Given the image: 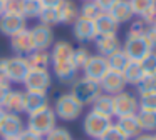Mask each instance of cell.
I'll list each match as a JSON object with an SVG mask.
<instances>
[{"mask_svg": "<svg viewBox=\"0 0 156 140\" xmlns=\"http://www.w3.org/2000/svg\"><path fill=\"white\" fill-rule=\"evenodd\" d=\"M114 125L118 127L119 130H121L122 133H124L126 137H128L129 140H133L134 137H138L139 133H143L141 130V125H139L138 122V117L134 115H124V117H118L114 122Z\"/></svg>", "mask_w": 156, "mask_h": 140, "instance_id": "obj_19", "label": "cell"}, {"mask_svg": "<svg viewBox=\"0 0 156 140\" xmlns=\"http://www.w3.org/2000/svg\"><path fill=\"white\" fill-rule=\"evenodd\" d=\"M55 127H57V117H55L54 110L51 107H45L39 112L30 113L27 118V123H25V128L32 130L34 133H37L41 137H45Z\"/></svg>", "mask_w": 156, "mask_h": 140, "instance_id": "obj_3", "label": "cell"}, {"mask_svg": "<svg viewBox=\"0 0 156 140\" xmlns=\"http://www.w3.org/2000/svg\"><path fill=\"white\" fill-rule=\"evenodd\" d=\"M146 28H148V25H146L141 18H138V20H134V22H133L129 32H131V33H144Z\"/></svg>", "mask_w": 156, "mask_h": 140, "instance_id": "obj_42", "label": "cell"}, {"mask_svg": "<svg viewBox=\"0 0 156 140\" xmlns=\"http://www.w3.org/2000/svg\"><path fill=\"white\" fill-rule=\"evenodd\" d=\"M17 140H44V137L37 135V133H34L32 130H29V128H24L20 133H19Z\"/></svg>", "mask_w": 156, "mask_h": 140, "instance_id": "obj_41", "label": "cell"}, {"mask_svg": "<svg viewBox=\"0 0 156 140\" xmlns=\"http://www.w3.org/2000/svg\"><path fill=\"white\" fill-rule=\"evenodd\" d=\"M138 103H139V110L156 112V90H154V92H148V93L139 95Z\"/></svg>", "mask_w": 156, "mask_h": 140, "instance_id": "obj_33", "label": "cell"}, {"mask_svg": "<svg viewBox=\"0 0 156 140\" xmlns=\"http://www.w3.org/2000/svg\"><path fill=\"white\" fill-rule=\"evenodd\" d=\"M39 22L44 23V25H57L59 23V13H57V8L54 7H42V12L39 15Z\"/></svg>", "mask_w": 156, "mask_h": 140, "instance_id": "obj_31", "label": "cell"}, {"mask_svg": "<svg viewBox=\"0 0 156 140\" xmlns=\"http://www.w3.org/2000/svg\"><path fill=\"white\" fill-rule=\"evenodd\" d=\"M141 65H143V70H144V75L146 73H156V50H151L141 60Z\"/></svg>", "mask_w": 156, "mask_h": 140, "instance_id": "obj_36", "label": "cell"}, {"mask_svg": "<svg viewBox=\"0 0 156 140\" xmlns=\"http://www.w3.org/2000/svg\"><path fill=\"white\" fill-rule=\"evenodd\" d=\"M99 140H129V138L118 128V127L114 125V122H112V125L109 127L104 133H102V137Z\"/></svg>", "mask_w": 156, "mask_h": 140, "instance_id": "obj_37", "label": "cell"}, {"mask_svg": "<svg viewBox=\"0 0 156 140\" xmlns=\"http://www.w3.org/2000/svg\"><path fill=\"white\" fill-rule=\"evenodd\" d=\"M82 2H84V0H82Z\"/></svg>", "mask_w": 156, "mask_h": 140, "instance_id": "obj_55", "label": "cell"}, {"mask_svg": "<svg viewBox=\"0 0 156 140\" xmlns=\"http://www.w3.org/2000/svg\"><path fill=\"white\" fill-rule=\"evenodd\" d=\"M0 85H10V82L7 80V77H5V73L0 70Z\"/></svg>", "mask_w": 156, "mask_h": 140, "instance_id": "obj_47", "label": "cell"}, {"mask_svg": "<svg viewBox=\"0 0 156 140\" xmlns=\"http://www.w3.org/2000/svg\"><path fill=\"white\" fill-rule=\"evenodd\" d=\"M4 140H17V138H4Z\"/></svg>", "mask_w": 156, "mask_h": 140, "instance_id": "obj_51", "label": "cell"}, {"mask_svg": "<svg viewBox=\"0 0 156 140\" xmlns=\"http://www.w3.org/2000/svg\"><path fill=\"white\" fill-rule=\"evenodd\" d=\"M114 102V117H124V115H134L139 110V103L133 93L129 92H119L118 95H112Z\"/></svg>", "mask_w": 156, "mask_h": 140, "instance_id": "obj_8", "label": "cell"}, {"mask_svg": "<svg viewBox=\"0 0 156 140\" xmlns=\"http://www.w3.org/2000/svg\"><path fill=\"white\" fill-rule=\"evenodd\" d=\"M49 107L47 92H34V90H24V113L30 115L34 112Z\"/></svg>", "mask_w": 156, "mask_h": 140, "instance_id": "obj_15", "label": "cell"}, {"mask_svg": "<svg viewBox=\"0 0 156 140\" xmlns=\"http://www.w3.org/2000/svg\"><path fill=\"white\" fill-rule=\"evenodd\" d=\"M71 93L82 103V105H91L96 98L102 93L99 82L86 77H77L71 83Z\"/></svg>", "mask_w": 156, "mask_h": 140, "instance_id": "obj_4", "label": "cell"}, {"mask_svg": "<svg viewBox=\"0 0 156 140\" xmlns=\"http://www.w3.org/2000/svg\"><path fill=\"white\" fill-rule=\"evenodd\" d=\"M5 2H9V0H5Z\"/></svg>", "mask_w": 156, "mask_h": 140, "instance_id": "obj_54", "label": "cell"}, {"mask_svg": "<svg viewBox=\"0 0 156 140\" xmlns=\"http://www.w3.org/2000/svg\"><path fill=\"white\" fill-rule=\"evenodd\" d=\"M42 12V5L39 0H22V15L25 20L29 18H39Z\"/></svg>", "mask_w": 156, "mask_h": 140, "instance_id": "obj_29", "label": "cell"}, {"mask_svg": "<svg viewBox=\"0 0 156 140\" xmlns=\"http://www.w3.org/2000/svg\"><path fill=\"white\" fill-rule=\"evenodd\" d=\"M99 85H101L102 93H108V95H118L119 92H124L126 80H124V77H122L121 72L108 70V73L101 78Z\"/></svg>", "mask_w": 156, "mask_h": 140, "instance_id": "obj_13", "label": "cell"}, {"mask_svg": "<svg viewBox=\"0 0 156 140\" xmlns=\"http://www.w3.org/2000/svg\"><path fill=\"white\" fill-rule=\"evenodd\" d=\"M29 68H30V65H29L27 57L14 55L0 58V70L5 73V77L10 83H24Z\"/></svg>", "mask_w": 156, "mask_h": 140, "instance_id": "obj_2", "label": "cell"}, {"mask_svg": "<svg viewBox=\"0 0 156 140\" xmlns=\"http://www.w3.org/2000/svg\"><path fill=\"white\" fill-rule=\"evenodd\" d=\"M94 27H96L98 35H116L119 28V23L108 12H101L94 18Z\"/></svg>", "mask_w": 156, "mask_h": 140, "instance_id": "obj_20", "label": "cell"}, {"mask_svg": "<svg viewBox=\"0 0 156 140\" xmlns=\"http://www.w3.org/2000/svg\"><path fill=\"white\" fill-rule=\"evenodd\" d=\"M89 57H91V52H89L86 47H79V48H74V57H72V60H74L76 67L81 70L82 67L86 65V62L89 60Z\"/></svg>", "mask_w": 156, "mask_h": 140, "instance_id": "obj_35", "label": "cell"}, {"mask_svg": "<svg viewBox=\"0 0 156 140\" xmlns=\"http://www.w3.org/2000/svg\"><path fill=\"white\" fill-rule=\"evenodd\" d=\"M82 77L86 78H91V80H96V82H101V78L108 73L109 67H108V60L106 57H101V55H91L89 60L86 62V65L82 67Z\"/></svg>", "mask_w": 156, "mask_h": 140, "instance_id": "obj_10", "label": "cell"}, {"mask_svg": "<svg viewBox=\"0 0 156 140\" xmlns=\"http://www.w3.org/2000/svg\"><path fill=\"white\" fill-rule=\"evenodd\" d=\"M94 45L98 50V55L101 57H109L114 52L121 50V40L118 35H98L94 38Z\"/></svg>", "mask_w": 156, "mask_h": 140, "instance_id": "obj_17", "label": "cell"}, {"mask_svg": "<svg viewBox=\"0 0 156 140\" xmlns=\"http://www.w3.org/2000/svg\"><path fill=\"white\" fill-rule=\"evenodd\" d=\"M121 73L126 80V85H138L141 82V78L144 77V70H143L141 62H136V60H129Z\"/></svg>", "mask_w": 156, "mask_h": 140, "instance_id": "obj_24", "label": "cell"}, {"mask_svg": "<svg viewBox=\"0 0 156 140\" xmlns=\"http://www.w3.org/2000/svg\"><path fill=\"white\" fill-rule=\"evenodd\" d=\"M27 60L32 68H49L51 67V52L49 50L34 48L27 55Z\"/></svg>", "mask_w": 156, "mask_h": 140, "instance_id": "obj_26", "label": "cell"}, {"mask_svg": "<svg viewBox=\"0 0 156 140\" xmlns=\"http://www.w3.org/2000/svg\"><path fill=\"white\" fill-rule=\"evenodd\" d=\"M106 60H108L109 70H116V72H122V68H124V67L128 65V62H129L128 55L122 52V48L118 50V52H114L112 55L106 57Z\"/></svg>", "mask_w": 156, "mask_h": 140, "instance_id": "obj_28", "label": "cell"}, {"mask_svg": "<svg viewBox=\"0 0 156 140\" xmlns=\"http://www.w3.org/2000/svg\"><path fill=\"white\" fill-rule=\"evenodd\" d=\"M129 5H131V10L136 17H141V13L148 8L149 5H153V0H128Z\"/></svg>", "mask_w": 156, "mask_h": 140, "instance_id": "obj_38", "label": "cell"}, {"mask_svg": "<svg viewBox=\"0 0 156 140\" xmlns=\"http://www.w3.org/2000/svg\"><path fill=\"white\" fill-rule=\"evenodd\" d=\"M138 122L141 125V130L146 133L156 132V112H149V110H138L136 113Z\"/></svg>", "mask_w": 156, "mask_h": 140, "instance_id": "obj_27", "label": "cell"}, {"mask_svg": "<svg viewBox=\"0 0 156 140\" xmlns=\"http://www.w3.org/2000/svg\"><path fill=\"white\" fill-rule=\"evenodd\" d=\"M94 2L98 3V7H99L101 12H109V8H111L118 0H94Z\"/></svg>", "mask_w": 156, "mask_h": 140, "instance_id": "obj_43", "label": "cell"}, {"mask_svg": "<svg viewBox=\"0 0 156 140\" xmlns=\"http://www.w3.org/2000/svg\"><path fill=\"white\" fill-rule=\"evenodd\" d=\"M112 125V118L109 117H104V115H99L96 112H87L82 120V130L84 133L92 140H99L102 137V133Z\"/></svg>", "mask_w": 156, "mask_h": 140, "instance_id": "obj_6", "label": "cell"}, {"mask_svg": "<svg viewBox=\"0 0 156 140\" xmlns=\"http://www.w3.org/2000/svg\"><path fill=\"white\" fill-rule=\"evenodd\" d=\"M57 8L59 13V23H66V25H72L74 20L79 17V7L76 5L72 0H64Z\"/></svg>", "mask_w": 156, "mask_h": 140, "instance_id": "obj_22", "label": "cell"}, {"mask_svg": "<svg viewBox=\"0 0 156 140\" xmlns=\"http://www.w3.org/2000/svg\"><path fill=\"white\" fill-rule=\"evenodd\" d=\"M5 13V0H0V17Z\"/></svg>", "mask_w": 156, "mask_h": 140, "instance_id": "obj_48", "label": "cell"}, {"mask_svg": "<svg viewBox=\"0 0 156 140\" xmlns=\"http://www.w3.org/2000/svg\"><path fill=\"white\" fill-rule=\"evenodd\" d=\"M39 2H41L42 7H54L55 8V7H59L64 0H39Z\"/></svg>", "mask_w": 156, "mask_h": 140, "instance_id": "obj_45", "label": "cell"}, {"mask_svg": "<svg viewBox=\"0 0 156 140\" xmlns=\"http://www.w3.org/2000/svg\"><path fill=\"white\" fill-rule=\"evenodd\" d=\"M24 28H27V20L20 15H14V13H7L0 17V33L10 38L12 35L22 32Z\"/></svg>", "mask_w": 156, "mask_h": 140, "instance_id": "obj_14", "label": "cell"}, {"mask_svg": "<svg viewBox=\"0 0 156 140\" xmlns=\"http://www.w3.org/2000/svg\"><path fill=\"white\" fill-rule=\"evenodd\" d=\"M10 47H12V50H14L15 55L27 57L29 53L34 50V42H32L30 30H29V28H24L22 32L12 35V37H10Z\"/></svg>", "mask_w": 156, "mask_h": 140, "instance_id": "obj_16", "label": "cell"}, {"mask_svg": "<svg viewBox=\"0 0 156 140\" xmlns=\"http://www.w3.org/2000/svg\"><path fill=\"white\" fill-rule=\"evenodd\" d=\"M153 140H156V133H153Z\"/></svg>", "mask_w": 156, "mask_h": 140, "instance_id": "obj_50", "label": "cell"}, {"mask_svg": "<svg viewBox=\"0 0 156 140\" xmlns=\"http://www.w3.org/2000/svg\"><path fill=\"white\" fill-rule=\"evenodd\" d=\"M139 18H141L148 27H149V25H154V20H156V3L149 5L148 8H146L144 12L141 13V17H139Z\"/></svg>", "mask_w": 156, "mask_h": 140, "instance_id": "obj_39", "label": "cell"}, {"mask_svg": "<svg viewBox=\"0 0 156 140\" xmlns=\"http://www.w3.org/2000/svg\"><path fill=\"white\" fill-rule=\"evenodd\" d=\"M44 140H74V138H72L71 132L67 128H64V127H55L54 130H51L44 137Z\"/></svg>", "mask_w": 156, "mask_h": 140, "instance_id": "obj_34", "label": "cell"}, {"mask_svg": "<svg viewBox=\"0 0 156 140\" xmlns=\"http://www.w3.org/2000/svg\"><path fill=\"white\" fill-rule=\"evenodd\" d=\"M25 128V122L17 113L5 112L0 118V137L2 138H17L19 133Z\"/></svg>", "mask_w": 156, "mask_h": 140, "instance_id": "obj_9", "label": "cell"}, {"mask_svg": "<svg viewBox=\"0 0 156 140\" xmlns=\"http://www.w3.org/2000/svg\"><path fill=\"white\" fill-rule=\"evenodd\" d=\"M25 90L34 92H47L52 85V77L49 68H29V73L24 80Z\"/></svg>", "mask_w": 156, "mask_h": 140, "instance_id": "obj_7", "label": "cell"}, {"mask_svg": "<svg viewBox=\"0 0 156 140\" xmlns=\"http://www.w3.org/2000/svg\"><path fill=\"white\" fill-rule=\"evenodd\" d=\"M144 37L149 42L151 48L156 50V25H149L148 28H146V32H144Z\"/></svg>", "mask_w": 156, "mask_h": 140, "instance_id": "obj_40", "label": "cell"}, {"mask_svg": "<svg viewBox=\"0 0 156 140\" xmlns=\"http://www.w3.org/2000/svg\"><path fill=\"white\" fill-rule=\"evenodd\" d=\"M154 25H156V20H154Z\"/></svg>", "mask_w": 156, "mask_h": 140, "instance_id": "obj_53", "label": "cell"}, {"mask_svg": "<svg viewBox=\"0 0 156 140\" xmlns=\"http://www.w3.org/2000/svg\"><path fill=\"white\" fill-rule=\"evenodd\" d=\"M2 108L9 113H17V115L24 113V90H12L10 88Z\"/></svg>", "mask_w": 156, "mask_h": 140, "instance_id": "obj_21", "label": "cell"}, {"mask_svg": "<svg viewBox=\"0 0 156 140\" xmlns=\"http://www.w3.org/2000/svg\"><path fill=\"white\" fill-rule=\"evenodd\" d=\"M122 52L128 55L129 60H136V62H141L149 52H151V45L146 40L144 33H131L128 32L124 43L121 45Z\"/></svg>", "mask_w": 156, "mask_h": 140, "instance_id": "obj_5", "label": "cell"}, {"mask_svg": "<svg viewBox=\"0 0 156 140\" xmlns=\"http://www.w3.org/2000/svg\"><path fill=\"white\" fill-rule=\"evenodd\" d=\"M99 13H101V10H99L98 3H96L94 0H84V2H82V5L79 7V15L84 17V18L94 20Z\"/></svg>", "mask_w": 156, "mask_h": 140, "instance_id": "obj_30", "label": "cell"}, {"mask_svg": "<svg viewBox=\"0 0 156 140\" xmlns=\"http://www.w3.org/2000/svg\"><path fill=\"white\" fill-rule=\"evenodd\" d=\"M133 140H153V135H151V133H146V132H143V133H139L138 137H134Z\"/></svg>", "mask_w": 156, "mask_h": 140, "instance_id": "obj_46", "label": "cell"}, {"mask_svg": "<svg viewBox=\"0 0 156 140\" xmlns=\"http://www.w3.org/2000/svg\"><path fill=\"white\" fill-rule=\"evenodd\" d=\"M153 2H154V3H156V0H153Z\"/></svg>", "mask_w": 156, "mask_h": 140, "instance_id": "obj_52", "label": "cell"}, {"mask_svg": "<svg viewBox=\"0 0 156 140\" xmlns=\"http://www.w3.org/2000/svg\"><path fill=\"white\" fill-rule=\"evenodd\" d=\"M72 33H74V38L79 43L94 42V38L98 37V32H96V27H94V20L84 18V17L79 15L74 20V23H72Z\"/></svg>", "mask_w": 156, "mask_h": 140, "instance_id": "obj_11", "label": "cell"}, {"mask_svg": "<svg viewBox=\"0 0 156 140\" xmlns=\"http://www.w3.org/2000/svg\"><path fill=\"white\" fill-rule=\"evenodd\" d=\"M92 105V112L99 113V115H104L112 118L114 117V102H112V95H108V93H101L94 102L91 103Z\"/></svg>", "mask_w": 156, "mask_h": 140, "instance_id": "obj_25", "label": "cell"}, {"mask_svg": "<svg viewBox=\"0 0 156 140\" xmlns=\"http://www.w3.org/2000/svg\"><path fill=\"white\" fill-rule=\"evenodd\" d=\"M108 13H109V15H111L118 23H126V22H129V20L134 17V13H133L131 5H129L128 0H118V2H116L114 5L109 8Z\"/></svg>", "mask_w": 156, "mask_h": 140, "instance_id": "obj_23", "label": "cell"}, {"mask_svg": "<svg viewBox=\"0 0 156 140\" xmlns=\"http://www.w3.org/2000/svg\"><path fill=\"white\" fill-rule=\"evenodd\" d=\"M51 65L52 63H61V62H69L74 57V47L67 40H59L54 42V45L51 47Z\"/></svg>", "mask_w": 156, "mask_h": 140, "instance_id": "obj_18", "label": "cell"}, {"mask_svg": "<svg viewBox=\"0 0 156 140\" xmlns=\"http://www.w3.org/2000/svg\"><path fill=\"white\" fill-rule=\"evenodd\" d=\"M54 113L57 118L64 120V122H72V120L79 118L84 112V105L72 95L71 92L61 93L54 102Z\"/></svg>", "mask_w": 156, "mask_h": 140, "instance_id": "obj_1", "label": "cell"}, {"mask_svg": "<svg viewBox=\"0 0 156 140\" xmlns=\"http://www.w3.org/2000/svg\"><path fill=\"white\" fill-rule=\"evenodd\" d=\"M30 30L32 35V42H34V48H41V50H49L54 45V30L52 27L44 25V23H35Z\"/></svg>", "mask_w": 156, "mask_h": 140, "instance_id": "obj_12", "label": "cell"}, {"mask_svg": "<svg viewBox=\"0 0 156 140\" xmlns=\"http://www.w3.org/2000/svg\"><path fill=\"white\" fill-rule=\"evenodd\" d=\"M9 92H10V85H0V107L4 105Z\"/></svg>", "mask_w": 156, "mask_h": 140, "instance_id": "obj_44", "label": "cell"}, {"mask_svg": "<svg viewBox=\"0 0 156 140\" xmlns=\"http://www.w3.org/2000/svg\"><path fill=\"white\" fill-rule=\"evenodd\" d=\"M136 88H138L139 95L148 93V92H154L156 90V73H146L141 78V82L136 85Z\"/></svg>", "mask_w": 156, "mask_h": 140, "instance_id": "obj_32", "label": "cell"}, {"mask_svg": "<svg viewBox=\"0 0 156 140\" xmlns=\"http://www.w3.org/2000/svg\"><path fill=\"white\" fill-rule=\"evenodd\" d=\"M4 113H5V110L2 108V107H0V118H2V115H4Z\"/></svg>", "mask_w": 156, "mask_h": 140, "instance_id": "obj_49", "label": "cell"}]
</instances>
